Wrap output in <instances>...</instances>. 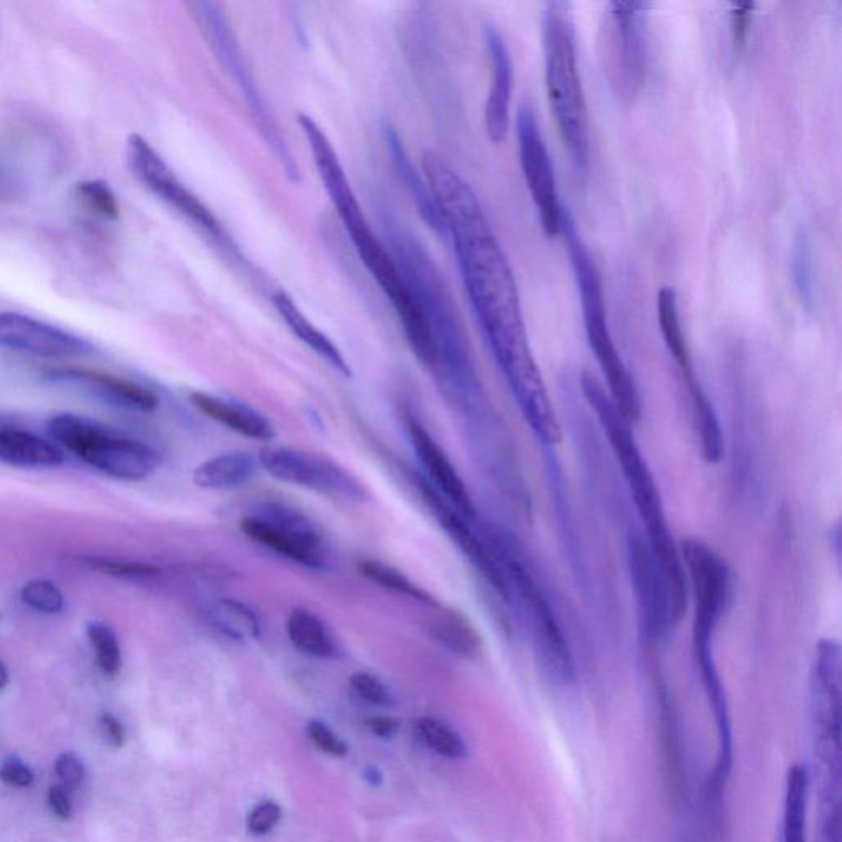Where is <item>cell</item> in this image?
<instances>
[{"instance_id": "cell-30", "label": "cell", "mask_w": 842, "mask_h": 842, "mask_svg": "<svg viewBox=\"0 0 842 842\" xmlns=\"http://www.w3.org/2000/svg\"><path fill=\"white\" fill-rule=\"evenodd\" d=\"M208 619L214 629L237 642L255 640L261 637V620L257 614L234 599H219L210 604Z\"/></svg>"}, {"instance_id": "cell-1", "label": "cell", "mask_w": 842, "mask_h": 842, "mask_svg": "<svg viewBox=\"0 0 842 842\" xmlns=\"http://www.w3.org/2000/svg\"><path fill=\"white\" fill-rule=\"evenodd\" d=\"M423 172L450 234L472 312L523 420L545 447L560 443V421L528 341L519 288L509 261L471 186L434 151Z\"/></svg>"}, {"instance_id": "cell-42", "label": "cell", "mask_w": 842, "mask_h": 842, "mask_svg": "<svg viewBox=\"0 0 842 842\" xmlns=\"http://www.w3.org/2000/svg\"><path fill=\"white\" fill-rule=\"evenodd\" d=\"M309 736L324 754L333 755V757H344L347 754V745L320 721H312L309 724Z\"/></svg>"}, {"instance_id": "cell-40", "label": "cell", "mask_w": 842, "mask_h": 842, "mask_svg": "<svg viewBox=\"0 0 842 842\" xmlns=\"http://www.w3.org/2000/svg\"><path fill=\"white\" fill-rule=\"evenodd\" d=\"M351 688L355 695L364 702L375 704V706H390L393 703L392 693L378 678L369 673H355L351 676Z\"/></svg>"}, {"instance_id": "cell-10", "label": "cell", "mask_w": 842, "mask_h": 842, "mask_svg": "<svg viewBox=\"0 0 842 842\" xmlns=\"http://www.w3.org/2000/svg\"><path fill=\"white\" fill-rule=\"evenodd\" d=\"M258 464L278 481L310 489L337 502L361 506L371 499L369 489L337 462L290 448H264Z\"/></svg>"}, {"instance_id": "cell-15", "label": "cell", "mask_w": 842, "mask_h": 842, "mask_svg": "<svg viewBox=\"0 0 842 842\" xmlns=\"http://www.w3.org/2000/svg\"><path fill=\"white\" fill-rule=\"evenodd\" d=\"M0 347L40 358H76L95 351L88 341L20 313H0Z\"/></svg>"}, {"instance_id": "cell-50", "label": "cell", "mask_w": 842, "mask_h": 842, "mask_svg": "<svg viewBox=\"0 0 842 842\" xmlns=\"http://www.w3.org/2000/svg\"><path fill=\"white\" fill-rule=\"evenodd\" d=\"M7 682H9V672H7L6 665L0 662V689L6 688Z\"/></svg>"}, {"instance_id": "cell-32", "label": "cell", "mask_w": 842, "mask_h": 842, "mask_svg": "<svg viewBox=\"0 0 842 842\" xmlns=\"http://www.w3.org/2000/svg\"><path fill=\"white\" fill-rule=\"evenodd\" d=\"M106 430L107 427H102V424L92 420L82 419L79 415H72V413H61V415L51 417L48 421V434H50L51 440L67 448L76 457L96 438L101 437Z\"/></svg>"}, {"instance_id": "cell-27", "label": "cell", "mask_w": 842, "mask_h": 842, "mask_svg": "<svg viewBox=\"0 0 842 842\" xmlns=\"http://www.w3.org/2000/svg\"><path fill=\"white\" fill-rule=\"evenodd\" d=\"M286 634L300 654L313 658L337 657L333 635L323 620L309 609H293L286 619Z\"/></svg>"}, {"instance_id": "cell-4", "label": "cell", "mask_w": 842, "mask_h": 842, "mask_svg": "<svg viewBox=\"0 0 842 842\" xmlns=\"http://www.w3.org/2000/svg\"><path fill=\"white\" fill-rule=\"evenodd\" d=\"M298 124L306 140H309L317 175L323 182L324 189H326L344 229L350 234V239L354 244L359 258L392 303L410 346H412L417 358L423 361L431 354L430 336H428L423 317L417 309L415 300H413L409 286L400 274L399 265L393 261L389 247L381 243V239L369 226V221L362 213L358 196L352 189L350 178L344 172L343 164H341L330 137L309 114H298Z\"/></svg>"}, {"instance_id": "cell-19", "label": "cell", "mask_w": 842, "mask_h": 842, "mask_svg": "<svg viewBox=\"0 0 842 842\" xmlns=\"http://www.w3.org/2000/svg\"><path fill=\"white\" fill-rule=\"evenodd\" d=\"M486 45L491 58V89L486 102V134L492 144L507 139L510 129V102H512L513 67L506 40L496 27L486 29Z\"/></svg>"}, {"instance_id": "cell-46", "label": "cell", "mask_w": 842, "mask_h": 842, "mask_svg": "<svg viewBox=\"0 0 842 842\" xmlns=\"http://www.w3.org/2000/svg\"><path fill=\"white\" fill-rule=\"evenodd\" d=\"M48 803H50L51 811L57 814L60 820H70L72 814L71 792L70 790L58 785H53L48 792Z\"/></svg>"}, {"instance_id": "cell-16", "label": "cell", "mask_w": 842, "mask_h": 842, "mask_svg": "<svg viewBox=\"0 0 842 842\" xmlns=\"http://www.w3.org/2000/svg\"><path fill=\"white\" fill-rule=\"evenodd\" d=\"M79 459L120 481H141L160 464L157 451L141 441L116 437L106 430L78 454Z\"/></svg>"}, {"instance_id": "cell-14", "label": "cell", "mask_w": 842, "mask_h": 842, "mask_svg": "<svg viewBox=\"0 0 842 842\" xmlns=\"http://www.w3.org/2000/svg\"><path fill=\"white\" fill-rule=\"evenodd\" d=\"M421 499L433 513L441 528L447 531L454 545L469 562L478 569L479 575L492 586L497 595L507 600V581L502 562L493 550L491 538L484 540L472 527V520L458 512L430 482L424 478H417Z\"/></svg>"}, {"instance_id": "cell-43", "label": "cell", "mask_w": 842, "mask_h": 842, "mask_svg": "<svg viewBox=\"0 0 842 842\" xmlns=\"http://www.w3.org/2000/svg\"><path fill=\"white\" fill-rule=\"evenodd\" d=\"M754 9L755 3L738 2L734 3L733 10H731V32H733L734 48L737 51H741L745 47V41H747Z\"/></svg>"}, {"instance_id": "cell-28", "label": "cell", "mask_w": 842, "mask_h": 842, "mask_svg": "<svg viewBox=\"0 0 842 842\" xmlns=\"http://www.w3.org/2000/svg\"><path fill=\"white\" fill-rule=\"evenodd\" d=\"M807 799L810 776L803 765H793L786 775L783 806V842H807Z\"/></svg>"}, {"instance_id": "cell-44", "label": "cell", "mask_w": 842, "mask_h": 842, "mask_svg": "<svg viewBox=\"0 0 842 842\" xmlns=\"http://www.w3.org/2000/svg\"><path fill=\"white\" fill-rule=\"evenodd\" d=\"M55 773L60 779V785L75 792L85 782V767L75 754H63L55 762Z\"/></svg>"}, {"instance_id": "cell-26", "label": "cell", "mask_w": 842, "mask_h": 842, "mask_svg": "<svg viewBox=\"0 0 842 842\" xmlns=\"http://www.w3.org/2000/svg\"><path fill=\"white\" fill-rule=\"evenodd\" d=\"M658 324H660L662 337L665 346L672 358L675 359L676 365L682 371L686 384L696 381L695 369H693L692 354H689L688 343H686L685 331H683L682 320H679L678 296L669 286L658 292L657 296Z\"/></svg>"}, {"instance_id": "cell-18", "label": "cell", "mask_w": 842, "mask_h": 842, "mask_svg": "<svg viewBox=\"0 0 842 842\" xmlns=\"http://www.w3.org/2000/svg\"><path fill=\"white\" fill-rule=\"evenodd\" d=\"M407 430H409L410 443H412L413 450H415L417 457H419L421 464L427 469L428 476H430V484L437 489L458 512L468 517L469 520L474 522L476 520V507L472 502L471 496H469L468 488L462 482L461 476L454 468L453 462L447 457L440 444L431 437L430 431L420 423L417 419H409L407 421Z\"/></svg>"}, {"instance_id": "cell-5", "label": "cell", "mask_w": 842, "mask_h": 842, "mask_svg": "<svg viewBox=\"0 0 842 842\" xmlns=\"http://www.w3.org/2000/svg\"><path fill=\"white\" fill-rule=\"evenodd\" d=\"M545 85L561 139L576 168H589V114L576 57L575 26L568 6L547 3L541 19Z\"/></svg>"}, {"instance_id": "cell-13", "label": "cell", "mask_w": 842, "mask_h": 842, "mask_svg": "<svg viewBox=\"0 0 842 842\" xmlns=\"http://www.w3.org/2000/svg\"><path fill=\"white\" fill-rule=\"evenodd\" d=\"M517 137H519L520 164L523 176L540 217L541 227L548 237L560 236L562 206L558 196L554 164L547 144L538 127L537 117L528 105L517 112Z\"/></svg>"}, {"instance_id": "cell-47", "label": "cell", "mask_w": 842, "mask_h": 842, "mask_svg": "<svg viewBox=\"0 0 842 842\" xmlns=\"http://www.w3.org/2000/svg\"><path fill=\"white\" fill-rule=\"evenodd\" d=\"M101 730L107 737V741L116 748H120L126 741V731H124L123 723L112 714H102L101 716Z\"/></svg>"}, {"instance_id": "cell-41", "label": "cell", "mask_w": 842, "mask_h": 842, "mask_svg": "<svg viewBox=\"0 0 842 842\" xmlns=\"http://www.w3.org/2000/svg\"><path fill=\"white\" fill-rule=\"evenodd\" d=\"M282 817V810L277 803L265 802L255 807L247 817V830L254 836H265L275 830Z\"/></svg>"}, {"instance_id": "cell-20", "label": "cell", "mask_w": 842, "mask_h": 842, "mask_svg": "<svg viewBox=\"0 0 842 842\" xmlns=\"http://www.w3.org/2000/svg\"><path fill=\"white\" fill-rule=\"evenodd\" d=\"M50 378L53 381L75 382V384L91 386L102 399L124 407V409L136 410V412H154L160 403L158 396L147 386L127 381V379L116 378V375L82 371V369H61V371H51Z\"/></svg>"}, {"instance_id": "cell-45", "label": "cell", "mask_w": 842, "mask_h": 842, "mask_svg": "<svg viewBox=\"0 0 842 842\" xmlns=\"http://www.w3.org/2000/svg\"><path fill=\"white\" fill-rule=\"evenodd\" d=\"M0 780L16 789H27L33 783V772L19 758H7L0 767Z\"/></svg>"}, {"instance_id": "cell-39", "label": "cell", "mask_w": 842, "mask_h": 842, "mask_svg": "<svg viewBox=\"0 0 842 842\" xmlns=\"http://www.w3.org/2000/svg\"><path fill=\"white\" fill-rule=\"evenodd\" d=\"M86 562L91 568L99 569L106 575L119 576V578L141 579L160 575L157 566L147 565V562L105 560V558H89Z\"/></svg>"}, {"instance_id": "cell-21", "label": "cell", "mask_w": 842, "mask_h": 842, "mask_svg": "<svg viewBox=\"0 0 842 842\" xmlns=\"http://www.w3.org/2000/svg\"><path fill=\"white\" fill-rule=\"evenodd\" d=\"M272 305L277 310L283 323L288 326V330L302 341L305 346L320 355L326 364H330L334 371L340 372L344 378H351V368L344 359L343 352L337 350L336 344L323 333L317 330L315 324L305 316V313L298 309L292 296L286 295L283 290L272 293Z\"/></svg>"}, {"instance_id": "cell-34", "label": "cell", "mask_w": 842, "mask_h": 842, "mask_svg": "<svg viewBox=\"0 0 842 842\" xmlns=\"http://www.w3.org/2000/svg\"><path fill=\"white\" fill-rule=\"evenodd\" d=\"M415 733L427 747L448 758H464L468 747L464 741L443 721L421 717L417 721Z\"/></svg>"}, {"instance_id": "cell-48", "label": "cell", "mask_w": 842, "mask_h": 842, "mask_svg": "<svg viewBox=\"0 0 842 842\" xmlns=\"http://www.w3.org/2000/svg\"><path fill=\"white\" fill-rule=\"evenodd\" d=\"M368 727L375 734V736L382 738H390L399 733V723H396L393 717L389 716L369 717Z\"/></svg>"}, {"instance_id": "cell-37", "label": "cell", "mask_w": 842, "mask_h": 842, "mask_svg": "<svg viewBox=\"0 0 842 842\" xmlns=\"http://www.w3.org/2000/svg\"><path fill=\"white\" fill-rule=\"evenodd\" d=\"M78 196L82 205L105 219H116L119 216V203L107 183L92 179L78 185Z\"/></svg>"}, {"instance_id": "cell-7", "label": "cell", "mask_w": 842, "mask_h": 842, "mask_svg": "<svg viewBox=\"0 0 842 842\" xmlns=\"http://www.w3.org/2000/svg\"><path fill=\"white\" fill-rule=\"evenodd\" d=\"M491 541L506 575L507 600L519 607L541 668L554 682L569 685L575 679V660L548 597L510 541L500 537Z\"/></svg>"}, {"instance_id": "cell-29", "label": "cell", "mask_w": 842, "mask_h": 842, "mask_svg": "<svg viewBox=\"0 0 842 842\" xmlns=\"http://www.w3.org/2000/svg\"><path fill=\"white\" fill-rule=\"evenodd\" d=\"M688 392L689 399H692L693 421H695L696 433H698L702 457L709 464H717L723 459L724 441L716 410H714L713 403L704 392L698 379L689 382Z\"/></svg>"}, {"instance_id": "cell-6", "label": "cell", "mask_w": 842, "mask_h": 842, "mask_svg": "<svg viewBox=\"0 0 842 842\" xmlns=\"http://www.w3.org/2000/svg\"><path fill=\"white\" fill-rule=\"evenodd\" d=\"M560 236L565 239L571 261L572 274L581 296L582 320L589 346L595 352L597 364L607 382V393L627 423L635 424L642 417V400L629 369L624 364L609 326H607L606 300L603 278L591 252L578 233L571 213L565 209Z\"/></svg>"}, {"instance_id": "cell-22", "label": "cell", "mask_w": 842, "mask_h": 842, "mask_svg": "<svg viewBox=\"0 0 842 842\" xmlns=\"http://www.w3.org/2000/svg\"><path fill=\"white\" fill-rule=\"evenodd\" d=\"M189 399L203 415L243 437L258 441H272L275 438V428L272 427L271 421L247 407L236 405L205 392H193Z\"/></svg>"}, {"instance_id": "cell-12", "label": "cell", "mask_w": 842, "mask_h": 842, "mask_svg": "<svg viewBox=\"0 0 842 842\" xmlns=\"http://www.w3.org/2000/svg\"><path fill=\"white\" fill-rule=\"evenodd\" d=\"M648 3L613 2L607 17L606 51L610 81L624 98L640 91L647 76L645 13Z\"/></svg>"}, {"instance_id": "cell-38", "label": "cell", "mask_w": 842, "mask_h": 842, "mask_svg": "<svg viewBox=\"0 0 842 842\" xmlns=\"http://www.w3.org/2000/svg\"><path fill=\"white\" fill-rule=\"evenodd\" d=\"M22 600L27 606L43 614H58L65 607L63 593L48 579H33L27 582L22 589Z\"/></svg>"}, {"instance_id": "cell-35", "label": "cell", "mask_w": 842, "mask_h": 842, "mask_svg": "<svg viewBox=\"0 0 842 842\" xmlns=\"http://www.w3.org/2000/svg\"><path fill=\"white\" fill-rule=\"evenodd\" d=\"M88 637L95 648L96 664L99 669L109 678L119 675L123 668V652H120L119 640L112 627L95 620L88 626Z\"/></svg>"}, {"instance_id": "cell-2", "label": "cell", "mask_w": 842, "mask_h": 842, "mask_svg": "<svg viewBox=\"0 0 842 842\" xmlns=\"http://www.w3.org/2000/svg\"><path fill=\"white\" fill-rule=\"evenodd\" d=\"M581 385L589 407L595 410L597 420L609 440L614 457L619 462L634 499L635 509L647 530L648 550L657 566L667 597L669 624L676 626L688 607V581L682 554L668 527L660 489L635 441L632 424L623 419L604 385L588 372L582 374Z\"/></svg>"}, {"instance_id": "cell-9", "label": "cell", "mask_w": 842, "mask_h": 842, "mask_svg": "<svg viewBox=\"0 0 842 842\" xmlns=\"http://www.w3.org/2000/svg\"><path fill=\"white\" fill-rule=\"evenodd\" d=\"M127 161L133 174L151 195L157 196L168 208L188 221L199 233L216 241L219 246L226 244V237L216 216L192 189L186 188L185 183L144 137H129Z\"/></svg>"}, {"instance_id": "cell-24", "label": "cell", "mask_w": 842, "mask_h": 842, "mask_svg": "<svg viewBox=\"0 0 842 842\" xmlns=\"http://www.w3.org/2000/svg\"><path fill=\"white\" fill-rule=\"evenodd\" d=\"M384 137L390 157H392L393 165H395L396 174L405 183L407 189H409L417 208H419L420 216L423 217L424 223L434 233L444 234L443 219H441L440 210H438L437 203H434L433 195H431L430 186H428L427 179L421 178L417 174L409 155H407L405 147H403L402 140H400L399 134H396V130L390 124H385L384 126Z\"/></svg>"}, {"instance_id": "cell-31", "label": "cell", "mask_w": 842, "mask_h": 842, "mask_svg": "<svg viewBox=\"0 0 842 842\" xmlns=\"http://www.w3.org/2000/svg\"><path fill=\"white\" fill-rule=\"evenodd\" d=\"M431 635L451 654L466 660H474L481 654V637L469 620L457 610H450L438 617L431 626Z\"/></svg>"}, {"instance_id": "cell-8", "label": "cell", "mask_w": 842, "mask_h": 842, "mask_svg": "<svg viewBox=\"0 0 842 842\" xmlns=\"http://www.w3.org/2000/svg\"><path fill=\"white\" fill-rule=\"evenodd\" d=\"M192 10L199 30H202L203 36H205L206 41L209 43L210 50L214 51L217 60L223 63L224 70L233 76L234 82H236L237 88L241 89L244 98H246L248 109H251L252 117H254L255 126H257L262 139L271 148L272 154L277 157V160L281 161L283 170L288 175V178L292 182H300L298 164H296L288 144L283 139L281 127L275 123L274 116L268 110L267 102L264 101L257 86H255L254 76H252L246 60H244L239 41L234 36L223 10L213 2L192 3Z\"/></svg>"}, {"instance_id": "cell-33", "label": "cell", "mask_w": 842, "mask_h": 842, "mask_svg": "<svg viewBox=\"0 0 842 842\" xmlns=\"http://www.w3.org/2000/svg\"><path fill=\"white\" fill-rule=\"evenodd\" d=\"M359 571L369 581L375 582L386 591L395 593V595L410 597V599L419 600L421 604H427L431 607H440L437 597L424 591L419 585L407 578L402 571L393 568V566L385 565V562L378 560H365L359 562Z\"/></svg>"}, {"instance_id": "cell-25", "label": "cell", "mask_w": 842, "mask_h": 842, "mask_svg": "<svg viewBox=\"0 0 842 842\" xmlns=\"http://www.w3.org/2000/svg\"><path fill=\"white\" fill-rule=\"evenodd\" d=\"M257 471V459L244 451L219 454L199 464L193 482L206 491H226L247 484Z\"/></svg>"}, {"instance_id": "cell-17", "label": "cell", "mask_w": 842, "mask_h": 842, "mask_svg": "<svg viewBox=\"0 0 842 842\" xmlns=\"http://www.w3.org/2000/svg\"><path fill=\"white\" fill-rule=\"evenodd\" d=\"M627 561L640 610L642 627L650 640H657L669 627L667 599L648 545L638 535H629L627 538Z\"/></svg>"}, {"instance_id": "cell-36", "label": "cell", "mask_w": 842, "mask_h": 842, "mask_svg": "<svg viewBox=\"0 0 842 842\" xmlns=\"http://www.w3.org/2000/svg\"><path fill=\"white\" fill-rule=\"evenodd\" d=\"M792 271L793 281H795L796 292L800 300L806 306L813 305L814 302V271L813 255H811V244L806 233H799L793 243L792 252Z\"/></svg>"}, {"instance_id": "cell-23", "label": "cell", "mask_w": 842, "mask_h": 842, "mask_svg": "<svg viewBox=\"0 0 842 842\" xmlns=\"http://www.w3.org/2000/svg\"><path fill=\"white\" fill-rule=\"evenodd\" d=\"M0 461L17 468L47 469L65 464V454L57 444L27 433V431L0 430Z\"/></svg>"}, {"instance_id": "cell-49", "label": "cell", "mask_w": 842, "mask_h": 842, "mask_svg": "<svg viewBox=\"0 0 842 842\" xmlns=\"http://www.w3.org/2000/svg\"><path fill=\"white\" fill-rule=\"evenodd\" d=\"M364 779L368 780V782H371L372 785H379L382 780L381 772L378 771L375 767H368L364 772Z\"/></svg>"}, {"instance_id": "cell-3", "label": "cell", "mask_w": 842, "mask_h": 842, "mask_svg": "<svg viewBox=\"0 0 842 842\" xmlns=\"http://www.w3.org/2000/svg\"><path fill=\"white\" fill-rule=\"evenodd\" d=\"M390 254L399 265L434 351L431 371L448 385L464 409H484L486 399L476 372L461 320L437 265L424 247L405 231L392 229Z\"/></svg>"}, {"instance_id": "cell-11", "label": "cell", "mask_w": 842, "mask_h": 842, "mask_svg": "<svg viewBox=\"0 0 842 842\" xmlns=\"http://www.w3.org/2000/svg\"><path fill=\"white\" fill-rule=\"evenodd\" d=\"M254 544L306 568H324L323 538L315 523L298 510L283 503H265L241 523Z\"/></svg>"}]
</instances>
